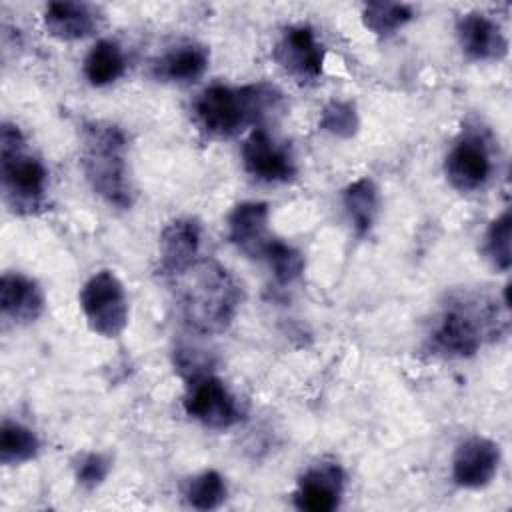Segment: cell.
I'll return each mask as SVG.
<instances>
[{"instance_id":"cell-19","label":"cell","mask_w":512,"mask_h":512,"mask_svg":"<svg viewBox=\"0 0 512 512\" xmlns=\"http://www.w3.org/2000/svg\"><path fill=\"white\" fill-rule=\"evenodd\" d=\"M84 76L92 86H108L126 70L122 48L112 40H98L84 58Z\"/></svg>"},{"instance_id":"cell-27","label":"cell","mask_w":512,"mask_h":512,"mask_svg":"<svg viewBox=\"0 0 512 512\" xmlns=\"http://www.w3.org/2000/svg\"><path fill=\"white\" fill-rule=\"evenodd\" d=\"M110 472V460L100 452L84 454L76 466V480L84 488L100 486Z\"/></svg>"},{"instance_id":"cell-22","label":"cell","mask_w":512,"mask_h":512,"mask_svg":"<svg viewBox=\"0 0 512 512\" xmlns=\"http://www.w3.org/2000/svg\"><path fill=\"white\" fill-rule=\"evenodd\" d=\"M414 18L408 4L396 2H368L362 8L364 26L376 36H392Z\"/></svg>"},{"instance_id":"cell-2","label":"cell","mask_w":512,"mask_h":512,"mask_svg":"<svg viewBox=\"0 0 512 512\" xmlns=\"http://www.w3.org/2000/svg\"><path fill=\"white\" fill-rule=\"evenodd\" d=\"M280 104L282 94L270 84H248L242 88L214 84L198 94L194 114L208 136L232 138L246 126L258 128Z\"/></svg>"},{"instance_id":"cell-26","label":"cell","mask_w":512,"mask_h":512,"mask_svg":"<svg viewBox=\"0 0 512 512\" xmlns=\"http://www.w3.org/2000/svg\"><path fill=\"white\" fill-rule=\"evenodd\" d=\"M360 118L350 100H332L324 106L320 128L336 138H352L358 132Z\"/></svg>"},{"instance_id":"cell-1","label":"cell","mask_w":512,"mask_h":512,"mask_svg":"<svg viewBox=\"0 0 512 512\" xmlns=\"http://www.w3.org/2000/svg\"><path fill=\"white\" fill-rule=\"evenodd\" d=\"M176 280L184 318L196 332L216 334L230 326L240 304V286L224 266L198 260Z\"/></svg>"},{"instance_id":"cell-3","label":"cell","mask_w":512,"mask_h":512,"mask_svg":"<svg viewBox=\"0 0 512 512\" xmlns=\"http://www.w3.org/2000/svg\"><path fill=\"white\" fill-rule=\"evenodd\" d=\"M82 170L92 190L118 210H128L134 190L126 160V134L106 120H92L82 128Z\"/></svg>"},{"instance_id":"cell-18","label":"cell","mask_w":512,"mask_h":512,"mask_svg":"<svg viewBox=\"0 0 512 512\" xmlns=\"http://www.w3.org/2000/svg\"><path fill=\"white\" fill-rule=\"evenodd\" d=\"M210 62V52L206 46L188 42L168 50L154 66V72L162 80L170 82H194L198 80Z\"/></svg>"},{"instance_id":"cell-17","label":"cell","mask_w":512,"mask_h":512,"mask_svg":"<svg viewBox=\"0 0 512 512\" xmlns=\"http://www.w3.org/2000/svg\"><path fill=\"white\" fill-rule=\"evenodd\" d=\"M0 308L2 316L14 324H30L44 310L40 286L18 272H6L0 278Z\"/></svg>"},{"instance_id":"cell-9","label":"cell","mask_w":512,"mask_h":512,"mask_svg":"<svg viewBox=\"0 0 512 512\" xmlns=\"http://www.w3.org/2000/svg\"><path fill=\"white\" fill-rule=\"evenodd\" d=\"M444 172L458 192H474L486 184L492 172V158L482 138L462 136L448 152Z\"/></svg>"},{"instance_id":"cell-25","label":"cell","mask_w":512,"mask_h":512,"mask_svg":"<svg viewBox=\"0 0 512 512\" xmlns=\"http://www.w3.org/2000/svg\"><path fill=\"white\" fill-rule=\"evenodd\" d=\"M264 260H268L274 278L280 284H290L294 282L302 272H304V256L290 244L272 238L264 252Z\"/></svg>"},{"instance_id":"cell-11","label":"cell","mask_w":512,"mask_h":512,"mask_svg":"<svg viewBox=\"0 0 512 512\" xmlns=\"http://www.w3.org/2000/svg\"><path fill=\"white\" fill-rule=\"evenodd\" d=\"M202 230L192 218H178L164 226L160 234L158 272L168 278H176L198 262Z\"/></svg>"},{"instance_id":"cell-13","label":"cell","mask_w":512,"mask_h":512,"mask_svg":"<svg viewBox=\"0 0 512 512\" xmlns=\"http://www.w3.org/2000/svg\"><path fill=\"white\" fill-rule=\"evenodd\" d=\"M344 492V472L334 462L312 466L298 480L294 504L306 512H332L340 506Z\"/></svg>"},{"instance_id":"cell-7","label":"cell","mask_w":512,"mask_h":512,"mask_svg":"<svg viewBox=\"0 0 512 512\" xmlns=\"http://www.w3.org/2000/svg\"><path fill=\"white\" fill-rule=\"evenodd\" d=\"M182 404L190 418L214 430L230 428L242 418L238 400L230 394L226 384L206 372L190 376Z\"/></svg>"},{"instance_id":"cell-12","label":"cell","mask_w":512,"mask_h":512,"mask_svg":"<svg viewBox=\"0 0 512 512\" xmlns=\"http://www.w3.org/2000/svg\"><path fill=\"white\" fill-rule=\"evenodd\" d=\"M242 162L250 176L262 182H288L296 174L290 154L258 126L242 144Z\"/></svg>"},{"instance_id":"cell-21","label":"cell","mask_w":512,"mask_h":512,"mask_svg":"<svg viewBox=\"0 0 512 512\" xmlns=\"http://www.w3.org/2000/svg\"><path fill=\"white\" fill-rule=\"evenodd\" d=\"M40 450L38 436L20 422L4 420L0 430V462L4 466L24 464L36 458Z\"/></svg>"},{"instance_id":"cell-24","label":"cell","mask_w":512,"mask_h":512,"mask_svg":"<svg viewBox=\"0 0 512 512\" xmlns=\"http://www.w3.org/2000/svg\"><path fill=\"white\" fill-rule=\"evenodd\" d=\"M510 228H512V220H510V212L506 210L496 220H492L484 238V252L492 262V266L498 268L500 272H508L512 264Z\"/></svg>"},{"instance_id":"cell-6","label":"cell","mask_w":512,"mask_h":512,"mask_svg":"<svg viewBox=\"0 0 512 512\" xmlns=\"http://www.w3.org/2000/svg\"><path fill=\"white\" fill-rule=\"evenodd\" d=\"M80 308L92 332L116 338L128 326V298L112 270H98L80 290Z\"/></svg>"},{"instance_id":"cell-16","label":"cell","mask_w":512,"mask_h":512,"mask_svg":"<svg viewBox=\"0 0 512 512\" xmlns=\"http://www.w3.org/2000/svg\"><path fill=\"white\" fill-rule=\"evenodd\" d=\"M100 20L98 8L86 2H50L42 16L46 32L64 42H76L94 34Z\"/></svg>"},{"instance_id":"cell-10","label":"cell","mask_w":512,"mask_h":512,"mask_svg":"<svg viewBox=\"0 0 512 512\" xmlns=\"http://www.w3.org/2000/svg\"><path fill=\"white\" fill-rule=\"evenodd\" d=\"M500 466V448L496 442L484 436H472L464 440L452 458V478L462 488L488 486Z\"/></svg>"},{"instance_id":"cell-14","label":"cell","mask_w":512,"mask_h":512,"mask_svg":"<svg viewBox=\"0 0 512 512\" xmlns=\"http://www.w3.org/2000/svg\"><path fill=\"white\" fill-rule=\"evenodd\" d=\"M270 208L266 202H242L228 216V240L248 258H264L274 236L268 230Z\"/></svg>"},{"instance_id":"cell-23","label":"cell","mask_w":512,"mask_h":512,"mask_svg":"<svg viewBox=\"0 0 512 512\" xmlns=\"http://www.w3.org/2000/svg\"><path fill=\"white\" fill-rule=\"evenodd\" d=\"M186 500L192 508L212 510L226 500V482L216 470H206L194 476L186 486Z\"/></svg>"},{"instance_id":"cell-20","label":"cell","mask_w":512,"mask_h":512,"mask_svg":"<svg viewBox=\"0 0 512 512\" xmlns=\"http://www.w3.org/2000/svg\"><path fill=\"white\" fill-rule=\"evenodd\" d=\"M342 204L358 236L370 232L376 212H378V188L370 178H360L352 182L344 194Z\"/></svg>"},{"instance_id":"cell-8","label":"cell","mask_w":512,"mask_h":512,"mask_svg":"<svg viewBox=\"0 0 512 512\" xmlns=\"http://www.w3.org/2000/svg\"><path fill=\"white\" fill-rule=\"evenodd\" d=\"M274 58L284 72L300 82H310L322 76L326 52L310 26L296 24L284 30L274 48Z\"/></svg>"},{"instance_id":"cell-15","label":"cell","mask_w":512,"mask_h":512,"mask_svg":"<svg viewBox=\"0 0 512 512\" xmlns=\"http://www.w3.org/2000/svg\"><path fill=\"white\" fill-rule=\"evenodd\" d=\"M462 52L472 60H500L508 52V40L500 26L482 12L462 14L456 22Z\"/></svg>"},{"instance_id":"cell-5","label":"cell","mask_w":512,"mask_h":512,"mask_svg":"<svg viewBox=\"0 0 512 512\" xmlns=\"http://www.w3.org/2000/svg\"><path fill=\"white\" fill-rule=\"evenodd\" d=\"M0 176L4 198L14 212L32 214L42 206L48 172L26 150L20 128L10 122H4L0 128Z\"/></svg>"},{"instance_id":"cell-4","label":"cell","mask_w":512,"mask_h":512,"mask_svg":"<svg viewBox=\"0 0 512 512\" xmlns=\"http://www.w3.org/2000/svg\"><path fill=\"white\" fill-rule=\"evenodd\" d=\"M498 310L482 296H450L428 334V348L442 358L474 356L496 334Z\"/></svg>"}]
</instances>
